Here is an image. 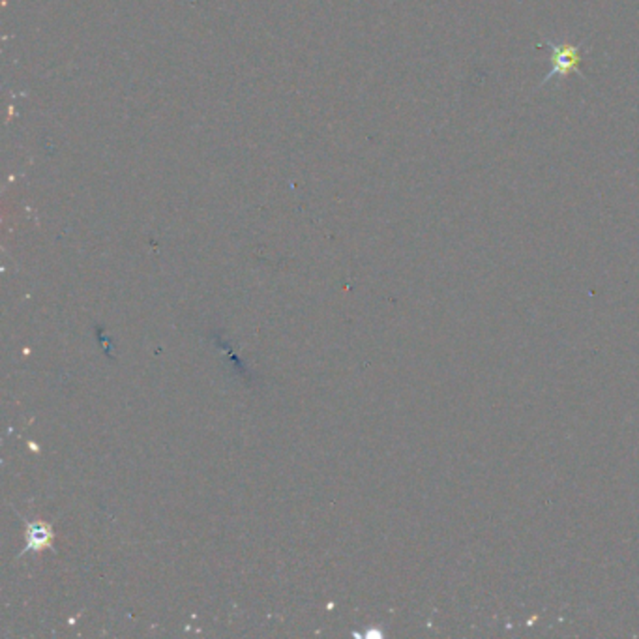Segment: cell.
I'll return each instance as SVG.
<instances>
[{
  "instance_id": "obj_1",
  "label": "cell",
  "mask_w": 639,
  "mask_h": 639,
  "mask_svg": "<svg viewBox=\"0 0 639 639\" xmlns=\"http://www.w3.org/2000/svg\"><path fill=\"white\" fill-rule=\"evenodd\" d=\"M546 46L549 47V53H551L553 68L542 81V86L551 83L553 79H564L579 70V64L583 61L581 47H576L572 44H553L549 40L546 41Z\"/></svg>"
}]
</instances>
